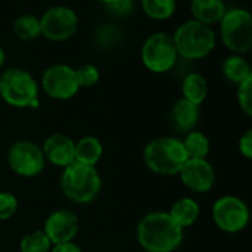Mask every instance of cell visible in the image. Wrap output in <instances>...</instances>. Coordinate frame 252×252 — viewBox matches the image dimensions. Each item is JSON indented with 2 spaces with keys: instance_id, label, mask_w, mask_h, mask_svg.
<instances>
[{
  "instance_id": "obj_8",
  "label": "cell",
  "mask_w": 252,
  "mask_h": 252,
  "mask_svg": "<svg viewBox=\"0 0 252 252\" xmlns=\"http://www.w3.org/2000/svg\"><path fill=\"white\" fill-rule=\"evenodd\" d=\"M141 60L153 73L169 71L178 60L172 37L166 33L152 34L141 48Z\"/></svg>"
},
{
  "instance_id": "obj_15",
  "label": "cell",
  "mask_w": 252,
  "mask_h": 252,
  "mask_svg": "<svg viewBox=\"0 0 252 252\" xmlns=\"http://www.w3.org/2000/svg\"><path fill=\"white\" fill-rule=\"evenodd\" d=\"M199 117H200L199 105H196L184 98H180L178 101H175V104L171 108V114H169L171 125L178 132L194 131V126L197 125Z\"/></svg>"
},
{
  "instance_id": "obj_5",
  "label": "cell",
  "mask_w": 252,
  "mask_h": 252,
  "mask_svg": "<svg viewBox=\"0 0 252 252\" xmlns=\"http://www.w3.org/2000/svg\"><path fill=\"white\" fill-rule=\"evenodd\" d=\"M39 88L34 77L23 68H8L0 76V96L12 107L37 108Z\"/></svg>"
},
{
  "instance_id": "obj_2",
  "label": "cell",
  "mask_w": 252,
  "mask_h": 252,
  "mask_svg": "<svg viewBox=\"0 0 252 252\" xmlns=\"http://www.w3.org/2000/svg\"><path fill=\"white\" fill-rule=\"evenodd\" d=\"M189 160L184 144L174 137H162L150 141L144 149V163L159 175H177Z\"/></svg>"
},
{
  "instance_id": "obj_23",
  "label": "cell",
  "mask_w": 252,
  "mask_h": 252,
  "mask_svg": "<svg viewBox=\"0 0 252 252\" xmlns=\"http://www.w3.org/2000/svg\"><path fill=\"white\" fill-rule=\"evenodd\" d=\"M141 6L149 18L163 21L174 15L177 2L175 0H141Z\"/></svg>"
},
{
  "instance_id": "obj_1",
  "label": "cell",
  "mask_w": 252,
  "mask_h": 252,
  "mask_svg": "<svg viewBox=\"0 0 252 252\" xmlns=\"http://www.w3.org/2000/svg\"><path fill=\"white\" fill-rule=\"evenodd\" d=\"M181 228L168 212H150L137 225L138 243L147 252H174L183 242Z\"/></svg>"
},
{
  "instance_id": "obj_19",
  "label": "cell",
  "mask_w": 252,
  "mask_h": 252,
  "mask_svg": "<svg viewBox=\"0 0 252 252\" xmlns=\"http://www.w3.org/2000/svg\"><path fill=\"white\" fill-rule=\"evenodd\" d=\"M74 156L76 162L95 166L102 156V144L96 137H83L76 143Z\"/></svg>"
},
{
  "instance_id": "obj_11",
  "label": "cell",
  "mask_w": 252,
  "mask_h": 252,
  "mask_svg": "<svg viewBox=\"0 0 252 252\" xmlns=\"http://www.w3.org/2000/svg\"><path fill=\"white\" fill-rule=\"evenodd\" d=\"M42 86L51 98L61 101L73 98L80 89L76 70L67 64H54L46 68L42 76Z\"/></svg>"
},
{
  "instance_id": "obj_27",
  "label": "cell",
  "mask_w": 252,
  "mask_h": 252,
  "mask_svg": "<svg viewBox=\"0 0 252 252\" xmlns=\"http://www.w3.org/2000/svg\"><path fill=\"white\" fill-rule=\"evenodd\" d=\"M76 76L80 88H92L99 80V70L92 64H85L76 70Z\"/></svg>"
},
{
  "instance_id": "obj_4",
  "label": "cell",
  "mask_w": 252,
  "mask_h": 252,
  "mask_svg": "<svg viewBox=\"0 0 252 252\" xmlns=\"http://www.w3.org/2000/svg\"><path fill=\"white\" fill-rule=\"evenodd\" d=\"M172 40L177 54L186 60H202L208 57L217 43L214 30L194 20L183 23L175 30Z\"/></svg>"
},
{
  "instance_id": "obj_10",
  "label": "cell",
  "mask_w": 252,
  "mask_h": 252,
  "mask_svg": "<svg viewBox=\"0 0 252 252\" xmlns=\"http://www.w3.org/2000/svg\"><path fill=\"white\" fill-rule=\"evenodd\" d=\"M8 162L11 169L21 177L39 175L46 163L43 150L30 140L17 141L8 153Z\"/></svg>"
},
{
  "instance_id": "obj_22",
  "label": "cell",
  "mask_w": 252,
  "mask_h": 252,
  "mask_svg": "<svg viewBox=\"0 0 252 252\" xmlns=\"http://www.w3.org/2000/svg\"><path fill=\"white\" fill-rule=\"evenodd\" d=\"M14 33L17 34L18 39H21L24 42L37 39L42 34L40 18H37L32 14H24V15L18 17L14 23Z\"/></svg>"
},
{
  "instance_id": "obj_29",
  "label": "cell",
  "mask_w": 252,
  "mask_h": 252,
  "mask_svg": "<svg viewBox=\"0 0 252 252\" xmlns=\"http://www.w3.org/2000/svg\"><path fill=\"white\" fill-rule=\"evenodd\" d=\"M107 11L116 17H125L128 15L134 8V0H113L111 3L105 5Z\"/></svg>"
},
{
  "instance_id": "obj_24",
  "label": "cell",
  "mask_w": 252,
  "mask_h": 252,
  "mask_svg": "<svg viewBox=\"0 0 252 252\" xmlns=\"http://www.w3.org/2000/svg\"><path fill=\"white\" fill-rule=\"evenodd\" d=\"M52 249V242L43 230H37L26 234L21 239L20 251L21 252H49Z\"/></svg>"
},
{
  "instance_id": "obj_14",
  "label": "cell",
  "mask_w": 252,
  "mask_h": 252,
  "mask_svg": "<svg viewBox=\"0 0 252 252\" xmlns=\"http://www.w3.org/2000/svg\"><path fill=\"white\" fill-rule=\"evenodd\" d=\"M76 143L64 135V134H54L48 137L43 143V155L45 159L49 160L52 165L60 168H67L73 162H76L74 156Z\"/></svg>"
},
{
  "instance_id": "obj_6",
  "label": "cell",
  "mask_w": 252,
  "mask_h": 252,
  "mask_svg": "<svg viewBox=\"0 0 252 252\" xmlns=\"http://www.w3.org/2000/svg\"><path fill=\"white\" fill-rule=\"evenodd\" d=\"M222 43L234 54H245L252 49V14L234 8L225 12L220 23Z\"/></svg>"
},
{
  "instance_id": "obj_26",
  "label": "cell",
  "mask_w": 252,
  "mask_h": 252,
  "mask_svg": "<svg viewBox=\"0 0 252 252\" xmlns=\"http://www.w3.org/2000/svg\"><path fill=\"white\" fill-rule=\"evenodd\" d=\"M237 104L246 116L252 117V71L237 85Z\"/></svg>"
},
{
  "instance_id": "obj_7",
  "label": "cell",
  "mask_w": 252,
  "mask_h": 252,
  "mask_svg": "<svg viewBox=\"0 0 252 252\" xmlns=\"http://www.w3.org/2000/svg\"><path fill=\"white\" fill-rule=\"evenodd\" d=\"M212 220L221 231L234 234L248 227L251 211L243 199L225 194L215 200L212 206Z\"/></svg>"
},
{
  "instance_id": "obj_32",
  "label": "cell",
  "mask_w": 252,
  "mask_h": 252,
  "mask_svg": "<svg viewBox=\"0 0 252 252\" xmlns=\"http://www.w3.org/2000/svg\"><path fill=\"white\" fill-rule=\"evenodd\" d=\"M5 61H6V55H5V51H3V48L0 46V68L3 67Z\"/></svg>"
},
{
  "instance_id": "obj_18",
  "label": "cell",
  "mask_w": 252,
  "mask_h": 252,
  "mask_svg": "<svg viewBox=\"0 0 252 252\" xmlns=\"http://www.w3.org/2000/svg\"><path fill=\"white\" fill-rule=\"evenodd\" d=\"M181 92H183V98L200 105L206 96H208V83L206 79L199 74V73H189L181 83Z\"/></svg>"
},
{
  "instance_id": "obj_3",
  "label": "cell",
  "mask_w": 252,
  "mask_h": 252,
  "mask_svg": "<svg viewBox=\"0 0 252 252\" xmlns=\"http://www.w3.org/2000/svg\"><path fill=\"white\" fill-rule=\"evenodd\" d=\"M64 194L74 203H91L101 190V177L95 166L73 162L64 168L61 175Z\"/></svg>"
},
{
  "instance_id": "obj_30",
  "label": "cell",
  "mask_w": 252,
  "mask_h": 252,
  "mask_svg": "<svg viewBox=\"0 0 252 252\" xmlns=\"http://www.w3.org/2000/svg\"><path fill=\"white\" fill-rule=\"evenodd\" d=\"M239 152L245 159L252 160V128L245 131L239 138Z\"/></svg>"
},
{
  "instance_id": "obj_33",
  "label": "cell",
  "mask_w": 252,
  "mask_h": 252,
  "mask_svg": "<svg viewBox=\"0 0 252 252\" xmlns=\"http://www.w3.org/2000/svg\"><path fill=\"white\" fill-rule=\"evenodd\" d=\"M98 2H101V3H104V5H108V3L113 2V0H98Z\"/></svg>"
},
{
  "instance_id": "obj_12",
  "label": "cell",
  "mask_w": 252,
  "mask_h": 252,
  "mask_svg": "<svg viewBox=\"0 0 252 252\" xmlns=\"http://www.w3.org/2000/svg\"><path fill=\"white\" fill-rule=\"evenodd\" d=\"M181 183L194 193L209 191L217 180L214 166L206 159H189L180 171Z\"/></svg>"
},
{
  "instance_id": "obj_34",
  "label": "cell",
  "mask_w": 252,
  "mask_h": 252,
  "mask_svg": "<svg viewBox=\"0 0 252 252\" xmlns=\"http://www.w3.org/2000/svg\"><path fill=\"white\" fill-rule=\"evenodd\" d=\"M251 51H252V49H251Z\"/></svg>"
},
{
  "instance_id": "obj_17",
  "label": "cell",
  "mask_w": 252,
  "mask_h": 252,
  "mask_svg": "<svg viewBox=\"0 0 252 252\" xmlns=\"http://www.w3.org/2000/svg\"><path fill=\"white\" fill-rule=\"evenodd\" d=\"M168 214L181 228H186L197 221L200 215V206L191 197H181L171 206Z\"/></svg>"
},
{
  "instance_id": "obj_31",
  "label": "cell",
  "mask_w": 252,
  "mask_h": 252,
  "mask_svg": "<svg viewBox=\"0 0 252 252\" xmlns=\"http://www.w3.org/2000/svg\"><path fill=\"white\" fill-rule=\"evenodd\" d=\"M51 252H82V249L73 243V242H67V243H60V245H54Z\"/></svg>"
},
{
  "instance_id": "obj_25",
  "label": "cell",
  "mask_w": 252,
  "mask_h": 252,
  "mask_svg": "<svg viewBox=\"0 0 252 252\" xmlns=\"http://www.w3.org/2000/svg\"><path fill=\"white\" fill-rule=\"evenodd\" d=\"M122 40H123L122 30H119L114 26H102L95 33V42H96V45L101 46V48H104V49L116 48Z\"/></svg>"
},
{
  "instance_id": "obj_28",
  "label": "cell",
  "mask_w": 252,
  "mask_h": 252,
  "mask_svg": "<svg viewBox=\"0 0 252 252\" xmlns=\"http://www.w3.org/2000/svg\"><path fill=\"white\" fill-rule=\"evenodd\" d=\"M18 200L12 193L0 191V221H6L17 214Z\"/></svg>"
},
{
  "instance_id": "obj_20",
  "label": "cell",
  "mask_w": 252,
  "mask_h": 252,
  "mask_svg": "<svg viewBox=\"0 0 252 252\" xmlns=\"http://www.w3.org/2000/svg\"><path fill=\"white\" fill-rule=\"evenodd\" d=\"M222 76L233 85H240L252 71L249 64L246 63L245 58L239 57V55H231L227 57L222 63Z\"/></svg>"
},
{
  "instance_id": "obj_21",
  "label": "cell",
  "mask_w": 252,
  "mask_h": 252,
  "mask_svg": "<svg viewBox=\"0 0 252 252\" xmlns=\"http://www.w3.org/2000/svg\"><path fill=\"white\" fill-rule=\"evenodd\" d=\"M186 153L189 159H206L209 150H211V143L209 138L200 132V131H191L186 135L183 140Z\"/></svg>"
},
{
  "instance_id": "obj_9",
  "label": "cell",
  "mask_w": 252,
  "mask_h": 252,
  "mask_svg": "<svg viewBox=\"0 0 252 252\" xmlns=\"http://www.w3.org/2000/svg\"><path fill=\"white\" fill-rule=\"evenodd\" d=\"M77 14L65 5L49 8L40 18L42 34L52 42L68 40L77 30Z\"/></svg>"
},
{
  "instance_id": "obj_13",
  "label": "cell",
  "mask_w": 252,
  "mask_h": 252,
  "mask_svg": "<svg viewBox=\"0 0 252 252\" xmlns=\"http://www.w3.org/2000/svg\"><path fill=\"white\" fill-rule=\"evenodd\" d=\"M79 218L73 211L58 209L48 217L43 231L46 233L52 245H60L73 242V239L79 233Z\"/></svg>"
},
{
  "instance_id": "obj_16",
  "label": "cell",
  "mask_w": 252,
  "mask_h": 252,
  "mask_svg": "<svg viewBox=\"0 0 252 252\" xmlns=\"http://www.w3.org/2000/svg\"><path fill=\"white\" fill-rule=\"evenodd\" d=\"M190 11L194 21L205 26L221 23L227 12L222 0H191Z\"/></svg>"
}]
</instances>
